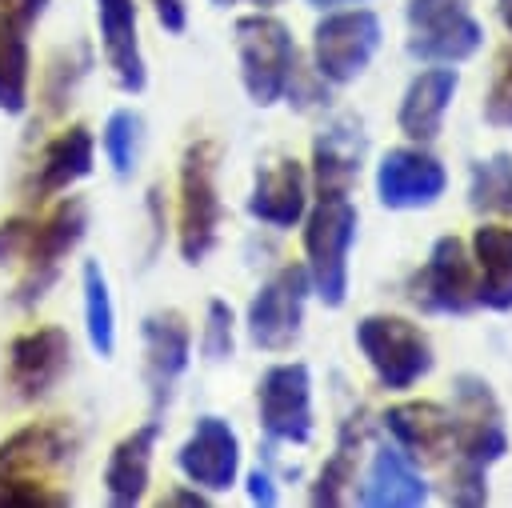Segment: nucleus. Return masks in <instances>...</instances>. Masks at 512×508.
I'll return each instance as SVG.
<instances>
[{"label":"nucleus","mask_w":512,"mask_h":508,"mask_svg":"<svg viewBox=\"0 0 512 508\" xmlns=\"http://www.w3.org/2000/svg\"><path fill=\"white\" fill-rule=\"evenodd\" d=\"M352 240H356V208L348 204V196H320L304 228V252H308L304 268H308L316 296L328 308L344 304Z\"/></svg>","instance_id":"f257e3e1"},{"label":"nucleus","mask_w":512,"mask_h":508,"mask_svg":"<svg viewBox=\"0 0 512 508\" xmlns=\"http://www.w3.org/2000/svg\"><path fill=\"white\" fill-rule=\"evenodd\" d=\"M236 56H240V80L256 108L276 104L288 92V80L296 72V44L288 24L276 16H240L236 20Z\"/></svg>","instance_id":"f03ea898"},{"label":"nucleus","mask_w":512,"mask_h":508,"mask_svg":"<svg viewBox=\"0 0 512 508\" xmlns=\"http://www.w3.org/2000/svg\"><path fill=\"white\" fill-rule=\"evenodd\" d=\"M220 196H216V144L196 140L180 160V256L200 264L216 248Z\"/></svg>","instance_id":"7ed1b4c3"},{"label":"nucleus","mask_w":512,"mask_h":508,"mask_svg":"<svg viewBox=\"0 0 512 508\" xmlns=\"http://www.w3.org/2000/svg\"><path fill=\"white\" fill-rule=\"evenodd\" d=\"M88 228V204L80 196H64L44 220L32 224L28 248H24V280L16 288V304H36L48 284L60 276V260L84 240Z\"/></svg>","instance_id":"20e7f679"},{"label":"nucleus","mask_w":512,"mask_h":508,"mask_svg":"<svg viewBox=\"0 0 512 508\" xmlns=\"http://www.w3.org/2000/svg\"><path fill=\"white\" fill-rule=\"evenodd\" d=\"M356 344L384 388H412L432 368L428 336L404 316H364L356 324Z\"/></svg>","instance_id":"39448f33"},{"label":"nucleus","mask_w":512,"mask_h":508,"mask_svg":"<svg viewBox=\"0 0 512 508\" xmlns=\"http://www.w3.org/2000/svg\"><path fill=\"white\" fill-rule=\"evenodd\" d=\"M484 40V28L464 0H412L408 4V52L416 60L460 64Z\"/></svg>","instance_id":"423d86ee"},{"label":"nucleus","mask_w":512,"mask_h":508,"mask_svg":"<svg viewBox=\"0 0 512 508\" xmlns=\"http://www.w3.org/2000/svg\"><path fill=\"white\" fill-rule=\"evenodd\" d=\"M452 448L460 452V468H488L508 452V432L500 420V404L480 376L456 380V408H452Z\"/></svg>","instance_id":"0eeeda50"},{"label":"nucleus","mask_w":512,"mask_h":508,"mask_svg":"<svg viewBox=\"0 0 512 508\" xmlns=\"http://www.w3.org/2000/svg\"><path fill=\"white\" fill-rule=\"evenodd\" d=\"M312 292L308 268L288 264L280 268L248 304V336L264 352H284L300 340V320H304V300Z\"/></svg>","instance_id":"6e6552de"},{"label":"nucleus","mask_w":512,"mask_h":508,"mask_svg":"<svg viewBox=\"0 0 512 508\" xmlns=\"http://www.w3.org/2000/svg\"><path fill=\"white\" fill-rule=\"evenodd\" d=\"M376 48H380V20L368 8L332 12L316 24V36H312L316 72L320 80H332V84L356 80L376 56Z\"/></svg>","instance_id":"1a4fd4ad"},{"label":"nucleus","mask_w":512,"mask_h":508,"mask_svg":"<svg viewBox=\"0 0 512 508\" xmlns=\"http://www.w3.org/2000/svg\"><path fill=\"white\" fill-rule=\"evenodd\" d=\"M76 456V432L64 420H32L0 444V480L48 488V472Z\"/></svg>","instance_id":"9d476101"},{"label":"nucleus","mask_w":512,"mask_h":508,"mask_svg":"<svg viewBox=\"0 0 512 508\" xmlns=\"http://www.w3.org/2000/svg\"><path fill=\"white\" fill-rule=\"evenodd\" d=\"M256 408L268 440L308 444L312 436V376L296 364H272L256 384Z\"/></svg>","instance_id":"9b49d317"},{"label":"nucleus","mask_w":512,"mask_h":508,"mask_svg":"<svg viewBox=\"0 0 512 508\" xmlns=\"http://www.w3.org/2000/svg\"><path fill=\"white\" fill-rule=\"evenodd\" d=\"M412 300L424 312H452V316L476 308V264L468 260L456 236H440L432 244L428 264L412 276Z\"/></svg>","instance_id":"f8f14e48"},{"label":"nucleus","mask_w":512,"mask_h":508,"mask_svg":"<svg viewBox=\"0 0 512 508\" xmlns=\"http://www.w3.org/2000/svg\"><path fill=\"white\" fill-rule=\"evenodd\" d=\"M72 368V340L64 328H28L8 344V380L20 400H44Z\"/></svg>","instance_id":"ddd939ff"},{"label":"nucleus","mask_w":512,"mask_h":508,"mask_svg":"<svg viewBox=\"0 0 512 508\" xmlns=\"http://www.w3.org/2000/svg\"><path fill=\"white\" fill-rule=\"evenodd\" d=\"M176 468L208 492H224L236 484V468H240V440L228 428V420L220 416H200L192 436L180 444L176 452Z\"/></svg>","instance_id":"4468645a"},{"label":"nucleus","mask_w":512,"mask_h":508,"mask_svg":"<svg viewBox=\"0 0 512 508\" xmlns=\"http://www.w3.org/2000/svg\"><path fill=\"white\" fill-rule=\"evenodd\" d=\"M140 336H144V380L152 388V404L164 408L180 372L188 368V356H192V332L184 324L180 312H152L144 316L140 324Z\"/></svg>","instance_id":"2eb2a0df"},{"label":"nucleus","mask_w":512,"mask_h":508,"mask_svg":"<svg viewBox=\"0 0 512 508\" xmlns=\"http://www.w3.org/2000/svg\"><path fill=\"white\" fill-rule=\"evenodd\" d=\"M448 176L440 160L420 148H396L376 168V192L384 208H428L440 200Z\"/></svg>","instance_id":"dca6fc26"},{"label":"nucleus","mask_w":512,"mask_h":508,"mask_svg":"<svg viewBox=\"0 0 512 508\" xmlns=\"http://www.w3.org/2000/svg\"><path fill=\"white\" fill-rule=\"evenodd\" d=\"M96 24H100V44L104 60L124 92H144L148 72L140 56V36H136V0H96Z\"/></svg>","instance_id":"f3484780"},{"label":"nucleus","mask_w":512,"mask_h":508,"mask_svg":"<svg viewBox=\"0 0 512 508\" xmlns=\"http://www.w3.org/2000/svg\"><path fill=\"white\" fill-rule=\"evenodd\" d=\"M92 160H96L92 132L84 124H72L68 132H60L56 140H48L44 152L36 156L32 176H28V192L36 200L56 196V192H68L76 180H84L92 172Z\"/></svg>","instance_id":"a211bd4d"},{"label":"nucleus","mask_w":512,"mask_h":508,"mask_svg":"<svg viewBox=\"0 0 512 508\" xmlns=\"http://www.w3.org/2000/svg\"><path fill=\"white\" fill-rule=\"evenodd\" d=\"M388 432L412 460H444L452 452V412L432 400H408L384 412Z\"/></svg>","instance_id":"6ab92c4d"},{"label":"nucleus","mask_w":512,"mask_h":508,"mask_svg":"<svg viewBox=\"0 0 512 508\" xmlns=\"http://www.w3.org/2000/svg\"><path fill=\"white\" fill-rule=\"evenodd\" d=\"M308 204V176L300 160H276L256 172V188L248 196V216L272 224V228H292L304 216Z\"/></svg>","instance_id":"aec40b11"},{"label":"nucleus","mask_w":512,"mask_h":508,"mask_svg":"<svg viewBox=\"0 0 512 508\" xmlns=\"http://www.w3.org/2000/svg\"><path fill=\"white\" fill-rule=\"evenodd\" d=\"M312 164H316V188L320 196H348L352 180L360 176L364 164V132L360 120L344 116L336 124H328L316 144H312Z\"/></svg>","instance_id":"412c9836"},{"label":"nucleus","mask_w":512,"mask_h":508,"mask_svg":"<svg viewBox=\"0 0 512 508\" xmlns=\"http://www.w3.org/2000/svg\"><path fill=\"white\" fill-rule=\"evenodd\" d=\"M156 436H160V424L148 420V424H140L136 432H128V436L112 448V456H108V464H104V492H108V504L132 508V504L144 500Z\"/></svg>","instance_id":"4be33fe9"},{"label":"nucleus","mask_w":512,"mask_h":508,"mask_svg":"<svg viewBox=\"0 0 512 508\" xmlns=\"http://www.w3.org/2000/svg\"><path fill=\"white\" fill-rule=\"evenodd\" d=\"M456 84H460L456 68H428V72H420L408 84L404 100H400V132L420 140V144L436 140V132L444 124V112H448V104L456 96Z\"/></svg>","instance_id":"5701e85b"},{"label":"nucleus","mask_w":512,"mask_h":508,"mask_svg":"<svg viewBox=\"0 0 512 508\" xmlns=\"http://www.w3.org/2000/svg\"><path fill=\"white\" fill-rule=\"evenodd\" d=\"M472 260H476V304L492 312L512 308V228L480 224L472 236Z\"/></svg>","instance_id":"b1692460"},{"label":"nucleus","mask_w":512,"mask_h":508,"mask_svg":"<svg viewBox=\"0 0 512 508\" xmlns=\"http://www.w3.org/2000/svg\"><path fill=\"white\" fill-rule=\"evenodd\" d=\"M424 500H428V484L404 460V452L380 448L372 468H368V480L360 484V504H368V508H416Z\"/></svg>","instance_id":"393cba45"},{"label":"nucleus","mask_w":512,"mask_h":508,"mask_svg":"<svg viewBox=\"0 0 512 508\" xmlns=\"http://www.w3.org/2000/svg\"><path fill=\"white\" fill-rule=\"evenodd\" d=\"M28 28L32 24L0 12V112L8 116H20L28 108V84H32Z\"/></svg>","instance_id":"a878e982"},{"label":"nucleus","mask_w":512,"mask_h":508,"mask_svg":"<svg viewBox=\"0 0 512 508\" xmlns=\"http://www.w3.org/2000/svg\"><path fill=\"white\" fill-rule=\"evenodd\" d=\"M84 280V328H88V344L96 348V356H112L116 352V312H112V292L104 280V268L96 260L84 264L80 272Z\"/></svg>","instance_id":"bb28decb"},{"label":"nucleus","mask_w":512,"mask_h":508,"mask_svg":"<svg viewBox=\"0 0 512 508\" xmlns=\"http://www.w3.org/2000/svg\"><path fill=\"white\" fill-rule=\"evenodd\" d=\"M360 440H364V424L348 420L340 428V440H336V452L328 456L324 472H320V484L312 492L316 504H340L344 500V488L356 480V460H360Z\"/></svg>","instance_id":"cd10ccee"},{"label":"nucleus","mask_w":512,"mask_h":508,"mask_svg":"<svg viewBox=\"0 0 512 508\" xmlns=\"http://www.w3.org/2000/svg\"><path fill=\"white\" fill-rule=\"evenodd\" d=\"M468 204L476 212H512V156L496 152L492 160L472 164Z\"/></svg>","instance_id":"c85d7f7f"},{"label":"nucleus","mask_w":512,"mask_h":508,"mask_svg":"<svg viewBox=\"0 0 512 508\" xmlns=\"http://www.w3.org/2000/svg\"><path fill=\"white\" fill-rule=\"evenodd\" d=\"M104 140V156L116 168V176H128L136 168V144H140V116L128 108H116L100 132Z\"/></svg>","instance_id":"c756f323"},{"label":"nucleus","mask_w":512,"mask_h":508,"mask_svg":"<svg viewBox=\"0 0 512 508\" xmlns=\"http://www.w3.org/2000/svg\"><path fill=\"white\" fill-rule=\"evenodd\" d=\"M484 120L496 128H512V44L496 56V72L484 96Z\"/></svg>","instance_id":"7c9ffc66"},{"label":"nucleus","mask_w":512,"mask_h":508,"mask_svg":"<svg viewBox=\"0 0 512 508\" xmlns=\"http://www.w3.org/2000/svg\"><path fill=\"white\" fill-rule=\"evenodd\" d=\"M200 352H204V360H212V364L232 356V308H228L224 300H208Z\"/></svg>","instance_id":"2f4dec72"},{"label":"nucleus","mask_w":512,"mask_h":508,"mask_svg":"<svg viewBox=\"0 0 512 508\" xmlns=\"http://www.w3.org/2000/svg\"><path fill=\"white\" fill-rule=\"evenodd\" d=\"M32 216H12L0 224V264L4 260H20L24 248H28V236H32Z\"/></svg>","instance_id":"473e14b6"},{"label":"nucleus","mask_w":512,"mask_h":508,"mask_svg":"<svg viewBox=\"0 0 512 508\" xmlns=\"http://www.w3.org/2000/svg\"><path fill=\"white\" fill-rule=\"evenodd\" d=\"M152 8H156V20H160L168 32H184V24H188L184 0H152Z\"/></svg>","instance_id":"72a5a7b5"},{"label":"nucleus","mask_w":512,"mask_h":508,"mask_svg":"<svg viewBox=\"0 0 512 508\" xmlns=\"http://www.w3.org/2000/svg\"><path fill=\"white\" fill-rule=\"evenodd\" d=\"M248 496H252L256 504H264V508L276 504V488H272V476H268L264 468H252V472H248Z\"/></svg>","instance_id":"f704fd0d"},{"label":"nucleus","mask_w":512,"mask_h":508,"mask_svg":"<svg viewBox=\"0 0 512 508\" xmlns=\"http://www.w3.org/2000/svg\"><path fill=\"white\" fill-rule=\"evenodd\" d=\"M44 8H48V0H0V12L16 16V20H24V24H36V20L44 16Z\"/></svg>","instance_id":"c9c22d12"},{"label":"nucleus","mask_w":512,"mask_h":508,"mask_svg":"<svg viewBox=\"0 0 512 508\" xmlns=\"http://www.w3.org/2000/svg\"><path fill=\"white\" fill-rule=\"evenodd\" d=\"M216 8H228V4H240V0H212ZM248 4H256V8H276L280 0H248Z\"/></svg>","instance_id":"e433bc0d"},{"label":"nucleus","mask_w":512,"mask_h":508,"mask_svg":"<svg viewBox=\"0 0 512 508\" xmlns=\"http://www.w3.org/2000/svg\"><path fill=\"white\" fill-rule=\"evenodd\" d=\"M500 4V20H504V28L512 32V0H496Z\"/></svg>","instance_id":"4c0bfd02"},{"label":"nucleus","mask_w":512,"mask_h":508,"mask_svg":"<svg viewBox=\"0 0 512 508\" xmlns=\"http://www.w3.org/2000/svg\"><path fill=\"white\" fill-rule=\"evenodd\" d=\"M172 500H180V504H204V496H192V492H176Z\"/></svg>","instance_id":"58836bf2"},{"label":"nucleus","mask_w":512,"mask_h":508,"mask_svg":"<svg viewBox=\"0 0 512 508\" xmlns=\"http://www.w3.org/2000/svg\"><path fill=\"white\" fill-rule=\"evenodd\" d=\"M308 4H316V8H332V4H348V0H308Z\"/></svg>","instance_id":"ea45409f"}]
</instances>
